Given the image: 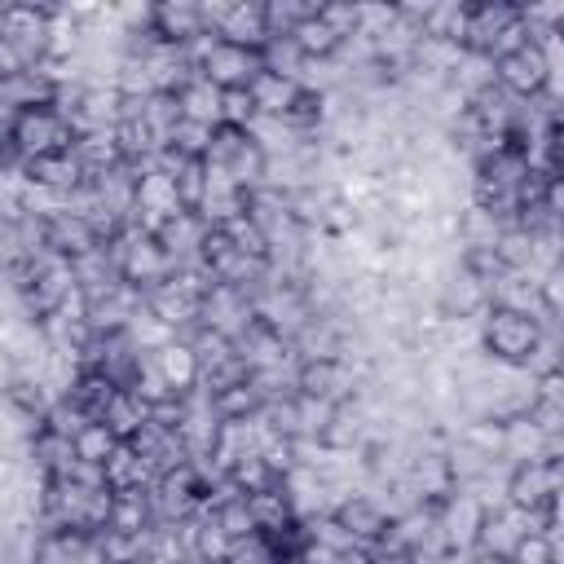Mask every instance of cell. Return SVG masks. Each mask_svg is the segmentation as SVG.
Returning a JSON list of instances; mask_svg holds the SVG:
<instances>
[{"mask_svg": "<svg viewBox=\"0 0 564 564\" xmlns=\"http://www.w3.org/2000/svg\"><path fill=\"white\" fill-rule=\"evenodd\" d=\"M485 300H489L485 282L471 278L467 269H458L441 282V317H476L485 308Z\"/></svg>", "mask_w": 564, "mask_h": 564, "instance_id": "obj_9", "label": "cell"}, {"mask_svg": "<svg viewBox=\"0 0 564 564\" xmlns=\"http://www.w3.org/2000/svg\"><path fill=\"white\" fill-rule=\"evenodd\" d=\"M330 520L352 538V542H375L388 529V511L383 502H375L370 494H348L330 507Z\"/></svg>", "mask_w": 564, "mask_h": 564, "instance_id": "obj_6", "label": "cell"}, {"mask_svg": "<svg viewBox=\"0 0 564 564\" xmlns=\"http://www.w3.org/2000/svg\"><path fill=\"white\" fill-rule=\"evenodd\" d=\"M216 229H225V238L242 251V256H251V260H264L269 256V238L260 234V225L242 212V216H234V220H225V225H216Z\"/></svg>", "mask_w": 564, "mask_h": 564, "instance_id": "obj_23", "label": "cell"}, {"mask_svg": "<svg viewBox=\"0 0 564 564\" xmlns=\"http://www.w3.org/2000/svg\"><path fill=\"white\" fill-rule=\"evenodd\" d=\"M511 22H516V4H476V9H467L463 48L494 57V44H498V35H502Z\"/></svg>", "mask_w": 564, "mask_h": 564, "instance_id": "obj_7", "label": "cell"}, {"mask_svg": "<svg viewBox=\"0 0 564 564\" xmlns=\"http://www.w3.org/2000/svg\"><path fill=\"white\" fill-rule=\"evenodd\" d=\"M242 498H247V511H251V520H256L260 533H273V529H282V524L295 520L286 494H273V485L269 489H256V494H242Z\"/></svg>", "mask_w": 564, "mask_h": 564, "instance_id": "obj_18", "label": "cell"}, {"mask_svg": "<svg viewBox=\"0 0 564 564\" xmlns=\"http://www.w3.org/2000/svg\"><path fill=\"white\" fill-rule=\"evenodd\" d=\"M115 441H132L141 427H145V405L128 392V388H119L110 401H106V410H101V419H97Z\"/></svg>", "mask_w": 564, "mask_h": 564, "instance_id": "obj_16", "label": "cell"}, {"mask_svg": "<svg viewBox=\"0 0 564 564\" xmlns=\"http://www.w3.org/2000/svg\"><path fill=\"white\" fill-rule=\"evenodd\" d=\"M463 445L476 449V454H485V458L502 454V423H498V419H476V423H467V427H463Z\"/></svg>", "mask_w": 564, "mask_h": 564, "instance_id": "obj_30", "label": "cell"}, {"mask_svg": "<svg viewBox=\"0 0 564 564\" xmlns=\"http://www.w3.org/2000/svg\"><path fill=\"white\" fill-rule=\"evenodd\" d=\"M44 247H48V251H57V256H66V260H75V256L93 251V247H97V238H93V229H88L79 216L57 212V216H48V220H44Z\"/></svg>", "mask_w": 564, "mask_h": 564, "instance_id": "obj_11", "label": "cell"}, {"mask_svg": "<svg viewBox=\"0 0 564 564\" xmlns=\"http://www.w3.org/2000/svg\"><path fill=\"white\" fill-rule=\"evenodd\" d=\"M172 185H176V203L185 212H194L203 203V189H207V163L203 159H185L181 172L172 176Z\"/></svg>", "mask_w": 564, "mask_h": 564, "instance_id": "obj_26", "label": "cell"}, {"mask_svg": "<svg viewBox=\"0 0 564 564\" xmlns=\"http://www.w3.org/2000/svg\"><path fill=\"white\" fill-rule=\"evenodd\" d=\"M167 145H172L181 159H203V154H207V145H212V128L181 119V123H176V132L167 137Z\"/></svg>", "mask_w": 564, "mask_h": 564, "instance_id": "obj_29", "label": "cell"}, {"mask_svg": "<svg viewBox=\"0 0 564 564\" xmlns=\"http://www.w3.org/2000/svg\"><path fill=\"white\" fill-rule=\"evenodd\" d=\"M106 529H115V533H145V502H141V489L115 494V507H110Z\"/></svg>", "mask_w": 564, "mask_h": 564, "instance_id": "obj_25", "label": "cell"}, {"mask_svg": "<svg viewBox=\"0 0 564 564\" xmlns=\"http://www.w3.org/2000/svg\"><path fill=\"white\" fill-rule=\"evenodd\" d=\"M132 207H141V212H150V216H159V220L185 212V207L176 203V185H172V176H163V172H154V167H145V172L137 176Z\"/></svg>", "mask_w": 564, "mask_h": 564, "instance_id": "obj_12", "label": "cell"}, {"mask_svg": "<svg viewBox=\"0 0 564 564\" xmlns=\"http://www.w3.org/2000/svg\"><path fill=\"white\" fill-rule=\"evenodd\" d=\"M123 335L132 339V348H137V352H145V348H154V352H159L163 344H172V339H176V330H172L167 322H159L150 308H137V313L128 317Z\"/></svg>", "mask_w": 564, "mask_h": 564, "instance_id": "obj_21", "label": "cell"}, {"mask_svg": "<svg viewBox=\"0 0 564 564\" xmlns=\"http://www.w3.org/2000/svg\"><path fill=\"white\" fill-rule=\"evenodd\" d=\"M141 119H145V128L154 132V141L167 145V137H172L176 123H181V101H176V93H150Z\"/></svg>", "mask_w": 564, "mask_h": 564, "instance_id": "obj_20", "label": "cell"}, {"mask_svg": "<svg viewBox=\"0 0 564 564\" xmlns=\"http://www.w3.org/2000/svg\"><path fill=\"white\" fill-rule=\"evenodd\" d=\"M216 524L225 529V538H229V542L260 533V529H256V520H251V511H247V498H229L225 507H216Z\"/></svg>", "mask_w": 564, "mask_h": 564, "instance_id": "obj_31", "label": "cell"}, {"mask_svg": "<svg viewBox=\"0 0 564 564\" xmlns=\"http://www.w3.org/2000/svg\"><path fill=\"white\" fill-rule=\"evenodd\" d=\"M22 70H26L22 53H18L9 40H0V79H13V75H22Z\"/></svg>", "mask_w": 564, "mask_h": 564, "instance_id": "obj_37", "label": "cell"}, {"mask_svg": "<svg viewBox=\"0 0 564 564\" xmlns=\"http://www.w3.org/2000/svg\"><path fill=\"white\" fill-rule=\"evenodd\" d=\"M251 115H256V101H251L247 88H225L220 93V123L225 128H247Z\"/></svg>", "mask_w": 564, "mask_h": 564, "instance_id": "obj_32", "label": "cell"}, {"mask_svg": "<svg viewBox=\"0 0 564 564\" xmlns=\"http://www.w3.org/2000/svg\"><path fill=\"white\" fill-rule=\"evenodd\" d=\"M101 476H106V489H115V494L141 489V485L150 480V463L137 458V449H132L128 441H119V445L110 449V458L101 463Z\"/></svg>", "mask_w": 564, "mask_h": 564, "instance_id": "obj_15", "label": "cell"}, {"mask_svg": "<svg viewBox=\"0 0 564 564\" xmlns=\"http://www.w3.org/2000/svg\"><path fill=\"white\" fill-rule=\"evenodd\" d=\"M260 70H264V66H260V53L238 48V44H225V40H220V44L203 57V66H198V75H203L207 84H216L220 93H225V88H247Z\"/></svg>", "mask_w": 564, "mask_h": 564, "instance_id": "obj_4", "label": "cell"}, {"mask_svg": "<svg viewBox=\"0 0 564 564\" xmlns=\"http://www.w3.org/2000/svg\"><path fill=\"white\" fill-rule=\"evenodd\" d=\"M229 485H234L238 494H256V489H269L273 476H269V467L260 463V454H242V458L229 467Z\"/></svg>", "mask_w": 564, "mask_h": 564, "instance_id": "obj_28", "label": "cell"}, {"mask_svg": "<svg viewBox=\"0 0 564 564\" xmlns=\"http://www.w3.org/2000/svg\"><path fill=\"white\" fill-rule=\"evenodd\" d=\"M154 366H159V375L167 379V388L172 392H189L194 383H198V357H194V348L189 344H181V339H172V344H163L159 352H154Z\"/></svg>", "mask_w": 564, "mask_h": 564, "instance_id": "obj_14", "label": "cell"}, {"mask_svg": "<svg viewBox=\"0 0 564 564\" xmlns=\"http://www.w3.org/2000/svg\"><path fill=\"white\" fill-rule=\"evenodd\" d=\"M212 410H216V419H220V423L247 419V414H256V410H260V392L251 388V379L229 383V388H216V392H212Z\"/></svg>", "mask_w": 564, "mask_h": 564, "instance_id": "obj_19", "label": "cell"}, {"mask_svg": "<svg viewBox=\"0 0 564 564\" xmlns=\"http://www.w3.org/2000/svg\"><path fill=\"white\" fill-rule=\"evenodd\" d=\"M538 300H542V308L555 317L560 313V304H564V278H560V269H546L542 278H538Z\"/></svg>", "mask_w": 564, "mask_h": 564, "instance_id": "obj_36", "label": "cell"}, {"mask_svg": "<svg viewBox=\"0 0 564 564\" xmlns=\"http://www.w3.org/2000/svg\"><path fill=\"white\" fill-rule=\"evenodd\" d=\"M511 560H516V564H555V546H551L542 533H524V538L511 546Z\"/></svg>", "mask_w": 564, "mask_h": 564, "instance_id": "obj_35", "label": "cell"}, {"mask_svg": "<svg viewBox=\"0 0 564 564\" xmlns=\"http://www.w3.org/2000/svg\"><path fill=\"white\" fill-rule=\"evenodd\" d=\"M291 40H295V48L304 53V57H335V48H339V35L313 13V18H304L295 31H291Z\"/></svg>", "mask_w": 564, "mask_h": 564, "instance_id": "obj_22", "label": "cell"}, {"mask_svg": "<svg viewBox=\"0 0 564 564\" xmlns=\"http://www.w3.org/2000/svg\"><path fill=\"white\" fill-rule=\"evenodd\" d=\"M317 18H322L339 40L357 35V26H361V9H357V4H317Z\"/></svg>", "mask_w": 564, "mask_h": 564, "instance_id": "obj_34", "label": "cell"}, {"mask_svg": "<svg viewBox=\"0 0 564 564\" xmlns=\"http://www.w3.org/2000/svg\"><path fill=\"white\" fill-rule=\"evenodd\" d=\"M247 93H251V101H256V115H273V119H282V115H286V106H291V97L300 93V84H295V79H282V75L260 70V75L247 84Z\"/></svg>", "mask_w": 564, "mask_h": 564, "instance_id": "obj_17", "label": "cell"}, {"mask_svg": "<svg viewBox=\"0 0 564 564\" xmlns=\"http://www.w3.org/2000/svg\"><path fill=\"white\" fill-rule=\"evenodd\" d=\"M9 141L13 150L31 163V159H44V154H62L75 145L66 119L53 110V106H26V110H13V128H9Z\"/></svg>", "mask_w": 564, "mask_h": 564, "instance_id": "obj_2", "label": "cell"}, {"mask_svg": "<svg viewBox=\"0 0 564 564\" xmlns=\"http://www.w3.org/2000/svg\"><path fill=\"white\" fill-rule=\"evenodd\" d=\"M26 181H35V185H44V189H53V194H70V189H79L84 185V167H79V159L70 154V150H62V154H44V159H31L26 163Z\"/></svg>", "mask_w": 564, "mask_h": 564, "instance_id": "obj_10", "label": "cell"}, {"mask_svg": "<svg viewBox=\"0 0 564 564\" xmlns=\"http://www.w3.org/2000/svg\"><path fill=\"white\" fill-rule=\"evenodd\" d=\"M502 494H507V502H511V507H524V511L542 507L546 498H555V494H560V463H555V458L516 463V471L507 476Z\"/></svg>", "mask_w": 564, "mask_h": 564, "instance_id": "obj_3", "label": "cell"}, {"mask_svg": "<svg viewBox=\"0 0 564 564\" xmlns=\"http://www.w3.org/2000/svg\"><path fill=\"white\" fill-rule=\"evenodd\" d=\"M115 445H119V441H115V436H110L101 423H84V427L70 436L75 458H79V463H97V467L110 458V449H115Z\"/></svg>", "mask_w": 564, "mask_h": 564, "instance_id": "obj_24", "label": "cell"}, {"mask_svg": "<svg viewBox=\"0 0 564 564\" xmlns=\"http://www.w3.org/2000/svg\"><path fill=\"white\" fill-rule=\"evenodd\" d=\"M225 564H278V555L269 551V542H264L260 533H251V538H238V542H229V555H225Z\"/></svg>", "mask_w": 564, "mask_h": 564, "instance_id": "obj_33", "label": "cell"}, {"mask_svg": "<svg viewBox=\"0 0 564 564\" xmlns=\"http://www.w3.org/2000/svg\"><path fill=\"white\" fill-rule=\"evenodd\" d=\"M216 35L225 44H238V48H251L260 53L269 44V31H264V4H229L225 22L216 26Z\"/></svg>", "mask_w": 564, "mask_h": 564, "instance_id": "obj_8", "label": "cell"}, {"mask_svg": "<svg viewBox=\"0 0 564 564\" xmlns=\"http://www.w3.org/2000/svg\"><path fill=\"white\" fill-rule=\"evenodd\" d=\"M494 79H498L507 93L533 97V93H542V88H546L551 70H546V62H542L538 44H524V48H516V53H507V57H494Z\"/></svg>", "mask_w": 564, "mask_h": 564, "instance_id": "obj_5", "label": "cell"}, {"mask_svg": "<svg viewBox=\"0 0 564 564\" xmlns=\"http://www.w3.org/2000/svg\"><path fill=\"white\" fill-rule=\"evenodd\" d=\"M176 101H181V119L203 123V128H220V88L207 84L203 75H194V79L176 93Z\"/></svg>", "mask_w": 564, "mask_h": 564, "instance_id": "obj_13", "label": "cell"}, {"mask_svg": "<svg viewBox=\"0 0 564 564\" xmlns=\"http://www.w3.org/2000/svg\"><path fill=\"white\" fill-rule=\"evenodd\" d=\"M194 555H198L203 564H225L229 538H225V529L216 524V516H212V520H198V529H194Z\"/></svg>", "mask_w": 564, "mask_h": 564, "instance_id": "obj_27", "label": "cell"}, {"mask_svg": "<svg viewBox=\"0 0 564 564\" xmlns=\"http://www.w3.org/2000/svg\"><path fill=\"white\" fill-rule=\"evenodd\" d=\"M538 339H542V326L529 313H516V308H498L494 304L480 317V348L498 366H524V357L538 348Z\"/></svg>", "mask_w": 564, "mask_h": 564, "instance_id": "obj_1", "label": "cell"}]
</instances>
